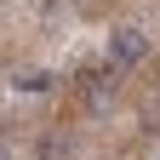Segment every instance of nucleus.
Wrapping results in <instances>:
<instances>
[{
	"instance_id": "nucleus-1",
	"label": "nucleus",
	"mask_w": 160,
	"mask_h": 160,
	"mask_svg": "<svg viewBox=\"0 0 160 160\" xmlns=\"http://www.w3.org/2000/svg\"><path fill=\"white\" fill-rule=\"evenodd\" d=\"M143 52H149V34H143V29H114V34H109V57H114V69L143 63Z\"/></svg>"
},
{
	"instance_id": "nucleus-2",
	"label": "nucleus",
	"mask_w": 160,
	"mask_h": 160,
	"mask_svg": "<svg viewBox=\"0 0 160 160\" xmlns=\"http://www.w3.org/2000/svg\"><path fill=\"white\" fill-rule=\"evenodd\" d=\"M12 86H17V92H46V86H52V74H46V69H29V74H17Z\"/></svg>"
},
{
	"instance_id": "nucleus-3",
	"label": "nucleus",
	"mask_w": 160,
	"mask_h": 160,
	"mask_svg": "<svg viewBox=\"0 0 160 160\" xmlns=\"http://www.w3.org/2000/svg\"><path fill=\"white\" fill-rule=\"evenodd\" d=\"M0 160H17V154H12V143H0Z\"/></svg>"
}]
</instances>
